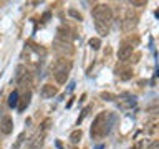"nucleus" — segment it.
<instances>
[{
  "instance_id": "39448f33",
  "label": "nucleus",
  "mask_w": 159,
  "mask_h": 149,
  "mask_svg": "<svg viewBox=\"0 0 159 149\" xmlns=\"http://www.w3.org/2000/svg\"><path fill=\"white\" fill-rule=\"evenodd\" d=\"M131 55H133V45L129 42H124L118 50V58L121 60V61H126V60H129Z\"/></svg>"
},
{
  "instance_id": "7ed1b4c3",
  "label": "nucleus",
  "mask_w": 159,
  "mask_h": 149,
  "mask_svg": "<svg viewBox=\"0 0 159 149\" xmlns=\"http://www.w3.org/2000/svg\"><path fill=\"white\" fill-rule=\"evenodd\" d=\"M70 68H71L70 61H66V60H58L55 68H53V76L57 79V83H60V84L66 83L68 74H70Z\"/></svg>"
},
{
  "instance_id": "6e6552de",
  "label": "nucleus",
  "mask_w": 159,
  "mask_h": 149,
  "mask_svg": "<svg viewBox=\"0 0 159 149\" xmlns=\"http://www.w3.org/2000/svg\"><path fill=\"white\" fill-rule=\"evenodd\" d=\"M30 98H32V94H30V91H27L23 94V98H22V101H20V104H18V111H23L25 108L28 106V103H30Z\"/></svg>"
},
{
  "instance_id": "2eb2a0df",
  "label": "nucleus",
  "mask_w": 159,
  "mask_h": 149,
  "mask_svg": "<svg viewBox=\"0 0 159 149\" xmlns=\"http://www.w3.org/2000/svg\"><path fill=\"white\" fill-rule=\"evenodd\" d=\"M148 149H159V142H157V141H152V142L148 146Z\"/></svg>"
},
{
  "instance_id": "20e7f679",
  "label": "nucleus",
  "mask_w": 159,
  "mask_h": 149,
  "mask_svg": "<svg viewBox=\"0 0 159 149\" xmlns=\"http://www.w3.org/2000/svg\"><path fill=\"white\" fill-rule=\"evenodd\" d=\"M138 25V15L133 13V10H128L124 15V22H123V30L124 32H131V30Z\"/></svg>"
},
{
  "instance_id": "4468645a",
  "label": "nucleus",
  "mask_w": 159,
  "mask_h": 149,
  "mask_svg": "<svg viewBox=\"0 0 159 149\" xmlns=\"http://www.w3.org/2000/svg\"><path fill=\"white\" fill-rule=\"evenodd\" d=\"M101 98L103 99H108V101H111V99H114V96L111 93H101Z\"/></svg>"
},
{
  "instance_id": "9d476101",
  "label": "nucleus",
  "mask_w": 159,
  "mask_h": 149,
  "mask_svg": "<svg viewBox=\"0 0 159 149\" xmlns=\"http://www.w3.org/2000/svg\"><path fill=\"white\" fill-rule=\"evenodd\" d=\"M80 139H81V131H80V129H76V131H73V133H71V136H70V141L76 144Z\"/></svg>"
},
{
  "instance_id": "dca6fc26",
  "label": "nucleus",
  "mask_w": 159,
  "mask_h": 149,
  "mask_svg": "<svg viewBox=\"0 0 159 149\" xmlns=\"http://www.w3.org/2000/svg\"><path fill=\"white\" fill-rule=\"evenodd\" d=\"M129 3H131V5H136V7H141V5H146V2H133V0H131Z\"/></svg>"
},
{
  "instance_id": "f8f14e48",
  "label": "nucleus",
  "mask_w": 159,
  "mask_h": 149,
  "mask_svg": "<svg viewBox=\"0 0 159 149\" xmlns=\"http://www.w3.org/2000/svg\"><path fill=\"white\" fill-rule=\"evenodd\" d=\"M23 139H25V134H20L18 139H17V142H15V146H12V149H18V147H20V144L23 142Z\"/></svg>"
},
{
  "instance_id": "f03ea898",
  "label": "nucleus",
  "mask_w": 159,
  "mask_h": 149,
  "mask_svg": "<svg viewBox=\"0 0 159 149\" xmlns=\"http://www.w3.org/2000/svg\"><path fill=\"white\" fill-rule=\"evenodd\" d=\"M109 114L106 111L99 113L93 121V126H91V136L93 138H103L106 136L108 131H109V121H108Z\"/></svg>"
},
{
  "instance_id": "423d86ee",
  "label": "nucleus",
  "mask_w": 159,
  "mask_h": 149,
  "mask_svg": "<svg viewBox=\"0 0 159 149\" xmlns=\"http://www.w3.org/2000/svg\"><path fill=\"white\" fill-rule=\"evenodd\" d=\"M0 131L3 134H10L13 131V121L10 116H3L2 121H0Z\"/></svg>"
},
{
  "instance_id": "9b49d317",
  "label": "nucleus",
  "mask_w": 159,
  "mask_h": 149,
  "mask_svg": "<svg viewBox=\"0 0 159 149\" xmlns=\"http://www.w3.org/2000/svg\"><path fill=\"white\" fill-rule=\"evenodd\" d=\"M89 47H91L93 50H99V47H101V40L99 38H91L89 40Z\"/></svg>"
},
{
  "instance_id": "ddd939ff",
  "label": "nucleus",
  "mask_w": 159,
  "mask_h": 149,
  "mask_svg": "<svg viewBox=\"0 0 159 149\" xmlns=\"http://www.w3.org/2000/svg\"><path fill=\"white\" fill-rule=\"evenodd\" d=\"M68 15H71V17H75V18H76V20H81V15H80L78 12H76V10H68Z\"/></svg>"
},
{
  "instance_id": "1a4fd4ad",
  "label": "nucleus",
  "mask_w": 159,
  "mask_h": 149,
  "mask_svg": "<svg viewBox=\"0 0 159 149\" xmlns=\"http://www.w3.org/2000/svg\"><path fill=\"white\" fill-rule=\"evenodd\" d=\"M8 106H10V108L18 106V91H13L12 94H10V98H8Z\"/></svg>"
},
{
  "instance_id": "f257e3e1",
  "label": "nucleus",
  "mask_w": 159,
  "mask_h": 149,
  "mask_svg": "<svg viewBox=\"0 0 159 149\" xmlns=\"http://www.w3.org/2000/svg\"><path fill=\"white\" fill-rule=\"evenodd\" d=\"M93 18H94V28L98 30V33L103 35V37H106L109 33V28H111V23H113L111 8L104 3L96 5L93 10Z\"/></svg>"
},
{
  "instance_id": "0eeeda50",
  "label": "nucleus",
  "mask_w": 159,
  "mask_h": 149,
  "mask_svg": "<svg viewBox=\"0 0 159 149\" xmlns=\"http://www.w3.org/2000/svg\"><path fill=\"white\" fill-rule=\"evenodd\" d=\"M57 86H53V84H43L42 86V91H40V94H42L43 98H53L55 94H57Z\"/></svg>"
}]
</instances>
